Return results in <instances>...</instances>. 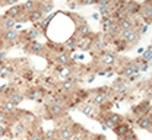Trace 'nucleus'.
<instances>
[{
  "label": "nucleus",
  "mask_w": 152,
  "mask_h": 140,
  "mask_svg": "<svg viewBox=\"0 0 152 140\" xmlns=\"http://www.w3.org/2000/svg\"><path fill=\"white\" fill-rule=\"evenodd\" d=\"M76 32H77V35H79L80 38H85V37L88 35V32H89V25H88L86 22H80V23H77V26H76Z\"/></svg>",
  "instance_id": "39448f33"
},
{
  "label": "nucleus",
  "mask_w": 152,
  "mask_h": 140,
  "mask_svg": "<svg viewBox=\"0 0 152 140\" xmlns=\"http://www.w3.org/2000/svg\"><path fill=\"white\" fill-rule=\"evenodd\" d=\"M120 28L123 31H129V29H133V22L127 18H124L123 20H120Z\"/></svg>",
  "instance_id": "2eb2a0df"
},
{
  "label": "nucleus",
  "mask_w": 152,
  "mask_h": 140,
  "mask_svg": "<svg viewBox=\"0 0 152 140\" xmlns=\"http://www.w3.org/2000/svg\"><path fill=\"white\" fill-rule=\"evenodd\" d=\"M3 40L6 41V42H10V44L16 42V41L19 40L18 31H15V29H7V31H4V32H3Z\"/></svg>",
  "instance_id": "f03ea898"
},
{
  "label": "nucleus",
  "mask_w": 152,
  "mask_h": 140,
  "mask_svg": "<svg viewBox=\"0 0 152 140\" xmlns=\"http://www.w3.org/2000/svg\"><path fill=\"white\" fill-rule=\"evenodd\" d=\"M57 61H58L61 66H67V64L70 63V59H69V56H67L66 53H61V54L57 57Z\"/></svg>",
  "instance_id": "6ab92c4d"
},
{
  "label": "nucleus",
  "mask_w": 152,
  "mask_h": 140,
  "mask_svg": "<svg viewBox=\"0 0 152 140\" xmlns=\"http://www.w3.org/2000/svg\"><path fill=\"white\" fill-rule=\"evenodd\" d=\"M23 99V95L22 94H19V92H13V94H9V101L12 102V104H19V102H22Z\"/></svg>",
  "instance_id": "4468645a"
},
{
  "label": "nucleus",
  "mask_w": 152,
  "mask_h": 140,
  "mask_svg": "<svg viewBox=\"0 0 152 140\" xmlns=\"http://www.w3.org/2000/svg\"><path fill=\"white\" fill-rule=\"evenodd\" d=\"M28 47H29V51H31L32 54H41V53H42V48H44L39 42H29Z\"/></svg>",
  "instance_id": "9b49d317"
},
{
  "label": "nucleus",
  "mask_w": 152,
  "mask_h": 140,
  "mask_svg": "<svg viewBox=\"0 0 152 140\" xmlns=\"http://www.w3.org/2000/svg\"><path fill=\"white\" fill-rule=\"evenodd\" d=\"M151 117H148V115H143V117H140V120H139V125L142 127V128H149L151 127Z\"/></svg>",
  "instance_id": "dca6fc26"
},
{
  "label": "nucleus",
  "mask_w": 152,
  "mask_h": 140,
  "mask_svg": "<svg viewBox=\"0 0 152 140\" xmlns=\"http://www.w3.org/2000/svg\"><path fill=\"white\" fill-rule=\"evenodd\" d=\"M58 137L60 140H70V137L73 136V130L72 128H69V127H63V128H60L58 130Z\"/></svg>",
  "instance_id": "423d86ee"
},
{
  "label": "nucleus",
  "mask_w": 152,
  "mask_h": 140,
  "mask_svg": "<svg viewBox=\"0 0 152 140\" xmlns=\"http://www.w3.org/2000/svg\"><path fill=\"white\" fill-rule=\"evenodd\" d=\"M57 73H58V76L60 78H70V75H72V70L67 67V66H61V67H58V70H57Z\"/></svg>",
  "instance_id": "ddd939ff"
},
{
  "label": "nucleus",
  "mask_w": 152,
  "mask_h": 140,
  "mask_svg": "<svg viewBox=\"0 0 152 140\" xmlns=\"http://www.w3.org/2000/svg\"><path fill=\"white\" fill-rule=\"evenodd\" d=\"M92 19H95V20L101 19V16H99V13H94V15H92Z\"/></svg>",
  "instance_id": "2f4dec72"
},
{
  "label": "nucleus",
  "mask_w": 152,
  "mask_h": 140,
  "mask_svg": "<svg viewBox=\"0 0 152 140\" xmlns=\"http://www.w3.org/2000/svg\"><path fill=\"white\" fill-rule=\"evenodd\" d=\"M80 111H82L85 115H88V117H92V115H94V107H92V105L85 104V105L80 107Z\"/></svg>",
  "instance_id": "f3484780"
},
{
  "label": "nucleus",
  "mask_w": 152,
  "mask_h": 140,
  "mask_svg": "<svg viewBox=\"0 0 152 140\" xmlns=\"http://www.w3.org/2000/svg\"><path fill=\"white\" fill-rule=\"evenodd\" d=\"M15 25H16V19H12V18H7V16H3L1 18V26L4 28V31L13 29Z\"/></svg>",
  "instance_id": "0eeeda50"
},
{
  "label": "nucleus",
  "mask_w": 152,
  "mask_h": 140,
  "mask_svg": "<svg viewBox=\"0 0 152 140\" xmlns=\"http://www.w3.org/2000/svg\"><path fill=\"white\" fill-rule=\"evenodd\" d=\"M69 6H70L72 9H75V7H76V3H69Z\"/></svg>",
  "instance_id": "72a5a7b5"
},
{
  "label": "nucleus",
  "mask_w": 152,
  "mask_h": 140,
  "mask_svg": "<svg viewBox=\"0 0 152 140\" xmlns=\"http://www.w3.org/2000/svg\"><path fill=\"white\" fill-rule=\"evenodd\" d=\"M41 19H42V13L39 9H34L32 12L28 13V20L31 22H41Z\"/></svg>",
  "instance_id": "1a4fd4ad"
},
{
  "label": "nucleus",
  "mask_w": 152,
  "mask_h": 140,
  "mask_svg": "<svg viewBox=\"0 0 152 140\" xmlns=\"http://www.w3.org/2000/svg\"><path fill=\"white\" fill-rule=\"evenodd\" d=\"M121 38L124 41H127V42H134V41H137L139 35L136 34V31L129 29V31H123V32H121Z\"/></svg>",
  "instance_id": "20e7f679"
},
{
  "label": "nucleus",
  "mask_w": 152,
  "mask_h": 140,
  "mask_svg": "<svg viewBox=\"0 0 152 140\" xmlns=\"http://www.w3.org/2000/svg\"><path fill=\"white\" fill-rule=\"evenodd\" d=\"M3 110L4 111H13L15 110V104H12L10 101H6V102H3Z\"/></svg>",
  "instance_id": "4be33fe9"
},
{
  "label": "nucleus",
  "mask_w": 152,
  "mask_h": 140,
  "mask_svg": "<svg viewBox=\"0 0 152 140\" xmlns=\"http://www.w3.org/2000/svg\"><path fill=\"white\" fill-rule=\"evenodd\" d=\"M104 101H105L104 94H96V95H95V98H94V102H95V104H99V105H101Z\"/></svg>",
  "instance_id": "b1692460"
},
{
  "label": "nucleus",
  "mask_w": 152,
  "mask_h": 140,
  "mask_svg": "<svg viewBox=\"0 0 152 140\" xmlns=\"http://www.w3.org/2000/svg\"><path fill=\"white\" fill-rule=\"evenodd\" d=\"M12 131L16 134V136H20V134H23L25 133V124L22 123V121H18V123H15L13 124V127H12Z\"/></svg>",
  "instance_id": "9d476101"
},
{
  "label": "nucleus",
  "mask_w": 152,
  "mask_h": 140,
  "mask_svg": "<svg viewBox=\"0 0 152 140\" xmlns=\"http://www.w3.org/2000/svg\"><path fill=\"white\" fill-rule=\"evenodd\" d=\"M146 31H148V25H143V26H142V34H145Z\"/></svg>",
  "instance_id": "473e14b6"
},
{
  "label": "nucleus",
  "mask_w": 152,
  "mask_h": 140,
  "mask_svg": "<svg viewBox=\"0 0 152 140\" xmlns=\"http://www.w3.org/2000/svg\"><path fill=\"white\" fill-rule=\"evenodd\" d=\"M143 16H145V19L148 18V19H152V4H148L146 6V9H145V12H143Z\"/></svg>",
  "instance_id": "5701e85b"
},
{
  "label": "nucleus",
  "mask_w": 152,
  "mask_h": 140,
  "mask_svg": "<svg viewBox=\"0 0 152 140\" xmlns=\"http://www.w3.org/2000/svg\"><path fill=\"white\" fill-rule=\"evenodd\" d=\"M110 15V9H108V6H105V7H99V16H108Z\"/></svg>",
  "instance_id": "a878e982"
},
{
  "label": "nucleus",
  "mask_w": 152,
  "mask_h": 140,
  "mask_svg": "<svg viewBox=\"0 0 152 140\" xmlns=\"http://www.w3.org/2000/svg\"><path fill=\"white\" fill-rule=\"evenodd\" d=\"M123 139L124 140H136V136L133 134L132 131H129L127 134H124V136H123Z\"/></svg>",
  "instance_id": "bb28decb"
},
{
  "label": "nucleus",
  "mask_w": 152,
  "mask_h": 140,
  "mask_svg": "<svg viewBox=\"0 0 152 140\" xmlns=\"http://www.w3.org/2000/svg\"><path fill=\"white\" fill-rule=\"evenodd\" d=\"M113 61H114L113 54H105V56H104V59H102V63H104V64H111Z\"/></svg>",
  "instance_id": "393cba45"
},
{
  "label": "nucleus",
  "mask_w": 152,
  "mask_h": 140,
  "mask_svg": "<svg viewBox=\"0 0 152 140\" xmlns=\"http://www.w3.org/2000/svg\"><path fill=\"white\" fill-rule=\"evenodd\" d=\"M72 86H73V83H72V82H70L69 79H67L66 82H64V83H63V88H64V89H70Z\"/></svg>",
  "instance_id": "cd10ccee"
},
{
  "label": "nucleus",
  "mask_w": 152,
  "mask_h": 140,
  "mask_svg": "<svg viewBox=\"0 0 152 140\" xmlns=\"http://www.w3.org/2000/svg\"><path fill=\"white\" fill-rule=\"evenodd\" d=\"M13 73V70L10 69V67H1V70H0V76L4 79V78H9L10 75Z\"/></svg>",
  "instance_id": "aec40b11"
},
{
  "label": "nucleus",
  "mask_w": 152,
  "mask_h": 140,
  "mask_svg": "<svg viewBox=\"0 0 152 140\" xmlns=\"http://www.w3.org/2000/svg\"><path fill=\"white\" fill-rule=\"evenodd\" d=\"M47 110H48V114H50V117H53V118H58V117H61L63 115V107H60V105H56V104H48L47 105Z\"/></svg>",
  "instance_id": "f257e3e1"
},
{
  "label": "nucleus",
  "mask_w": 152,
  "mask_h": 140,
  "mask_svg": "<svg viewBox=\"0 0 152 140\" xmlns=\"http://www.w3.org/2000/svg\"><path fill=\"white\" fill-rule=\"evenodd\" d=\"M6 124H0V136H4L6 134Z\"/></svg>",
  "instance_id": "c85d7f7f"
},
{
  "label": "nucleus",
  "mask_w": 152,
  "mask_h": 140,
  "mask_svg": "<svg viewBox=\"0 0 152 140\" xmlns=\"http://www.w3.org/2000/svg\"><path fill=\"white\" fill-rule=\"evenodd\" d=\"M41 9V13H42V16H45V15H48L51 10H53V7H54V4L53 3H41V4H38Z\"/></svg>",
  "instance_id": "f8f14e48"
},
{
  "label": "nucleus",
  "mask_w": 152,
  "mask_h": 140,
  "mask_svg": "<svg viewBox=\"0 0 152 140\" xmlns=\"http://www.w3.org/2000/svg\"><path fill=\"white\" fill-rule=\"evenodd\" d=\"M149 67H148V64H143V66H139V72H146Z\"/></svg>",
  "instance_id": "c756f323"
},
{
  "label": "nucleus",
  "mask_w": 152,
  "mask_h": 140,
  "mask_svg": "<svg viewBox=\"0 0 152 140\" xmlns=\"http://www.w3.org/2000/svg\"><path fill=\"white\" fill-rule=\"evenodd\" d=\"M114 131H115L117 134H120V136H121V134L124 136V134H127V133H129L130 130H129V127H127L126 124H120V125H115Z\"/></svg>",
  "instance_id": "a211bd4d"
},
{
  "label": "nucleus",
  "mask_w": 152,
  "mask_h": 140,
  "mask_svg": "<svg viewBox=\"0 0 152 140\" xmlns=\"http://www.w3.org/2000/svg\"><path fill=\"white\" fill-rule=\"evenodd\" d=\"M26 96L32 101H41L42 96H44V94H42V89H39V88H32V89L28 91V95H26Z\"/></svg>",
  "instance_id": "7ed1b4c3"
},
{
  "label": "nucleus",
  "mask_w": 152,
  "mask_h": 140,
  "mask_svg": "<svg viewBox=\"0 0 152 140\" xmlns=\"http://www.w3.org/2000/svg\"><path fill=\"white\" fill-rule=\"evenodd\" d=\"M70 140H83V139H82L80 134H73V136L70 137Z\"/></svg>",
  "instance_id": "7c9ffc66"
},
{
  "label": "nucleus",
  "mask_w": 152,
  "mask_h": 140,
  "mask_svg": "<svg viewBox=\"0 0 152 140\" xmlns=\"http://www.w3.org/2000/svg\"><path fill=\"white\" fill-rule=\"evenodd\" d=\"M137 72H139V64L132 63V64H129V66L124 69V72H123V73H124V76H130V78H132V76H134Z\"/></svg>",
  "instance_id": "6e6552de"
},
{
  "label": "nucleus",
  "mask_w": 152,
  "mask_h": 140,
  "mask_svg": "<svg viewBox=\"0 0 152 140\" xmlns=\"http://www.w3.org/2000/svg\"><path fill=\"white\" fill-rule=\"evenodd\" d=\"M142 59H143L145 63L152 61V47H149L148 50H145V51H143V57H142Z\"/></svg>",
  "instance_id": "412c9836"
}]
</instances>
